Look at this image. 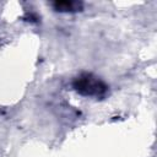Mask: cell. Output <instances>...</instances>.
<instances>
[{
    "mask_svg": "<svg viewBox=\"0 0 157 157\" xmlns=\"http://www.w3.org/2000/svg\"><path fill=\"white\" fill-rule=\"evenodd\" d=\"M74 88L82 96L101 97L105 93L107 86L103 81L91 74H82L74 81Z\"/></svg>",
    "mask_w": 157,
    "mask_h": 157,
    "instance_id": "obj_1",
    "label": "cell"
},
{
    "mask_svg": "<svg viewBox=\"0 0 157 157\" xmlns=\"http://www.w3.org/2000/svg\"><path fill=\"white\" fill-rule=\"evenodd\" d=\"M82 4L77 1H56L54 2V9L60 12H67V11H77L81 10Z\"/></svg>",
    "mask_w": 157,
    "mask_h": 157,
    "instance_id": "obj_2",
    "label": "cell"
}]
</instances>
